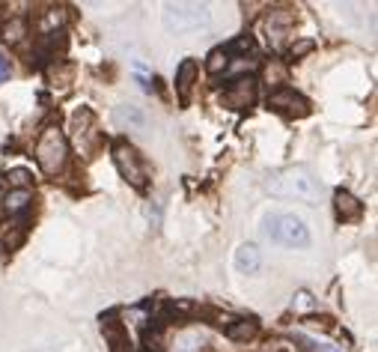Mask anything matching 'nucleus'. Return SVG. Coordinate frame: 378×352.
<instances>
[{
  "mask_svg": "<svg viewBox=\"0 0 378 352\" xmlns=\"http://www.w3.org/2000/svg\"><path fill=\"white\" fill-rule=\"evenodd\" d=\"M33 209V182L27 170H9L0 180V215L9 221H18L21 227L27 224Z\"/></svg>",
  "mask_w": 378,
  "mask_h": 352,
  "instance_id": "nucleus-1",
  "label": "nucleus"
},
{
  "mask_svg": "<svg viewBox=\"0 0 378 352\" xmlns=\"http://www.w3.org/2000/svg\"><path fill=\"white\" fill-rule=\"evenodd\" d=\"M266 188L277 197H286V200H301V203H319L322 197V185L319 180L313 176L307 168H283L268 176Z\"/></svg>",
  "mask_w": 378,
  "mask_h": 352,
  "instance_id": "nucleus-2",
  "label": "nucleus"
},
{
  "mask_svg": "<svg viewBox=\"0 0 378 352\" xmlns=\"http://www.w3.org/2000/svg\"><path fill=\"white\" fill-rule=\"evenodd\" d=\"M36 165H39L42 173H48V176H57V173L66 170L69 141H66V134H63L60 125L48 122L39 132V141H36Z\"/></svg>",
  "mask_w": 378,
  "mask_h": 352,
  "instance_id": "nucleus-3",
  "label": "nucleus"
},
{
  "mask_svg": "<svg viewBox=\"0 0 378 352\" xmlns=\"http://www.w3.org/2000/svg\"><path fill=\"white\" fill-rule=\"evenodd\" d=\"M262 230L271 242L283 248H310V227L295 212H271L262 221Z\"/></svg>",
  "mask_w": 378,
  "mask_h": 352,
  "instance_id": "nucleus-4",
  "label": "nucleus"
},
{
  "mask_svg": "<svg viewBox=\"0 0 378 352\" xmlns=\"http://www.w3.org/2000/svg\"><path fill=\"white\" fill-rule=\"evenodd\" d=\"M110 156H113V165H117L122 180L129 182L131 188H137V191H146V185H149L146 165H143V158L137 156V149L125 141V137H117V141L110 144Z\"/></svg>",
  "mask_w": 378,
  "mask_h": 352,
  "instance_id": "nucleus-5",
  "label": "nucleus"
},
{
  "mask_svg": "<svg viewBox=\"0 0 378 352\" xmlns=\"http://www.w3.org/2000/svg\"><path fill=\"white\" fill-rule=\"evenodd\" d=\"M209 24L206 4H167L164 6V27L173 33H191Z\"/></svg>",
  "mask_w": 378,
  "mask_h": 352,
  "instance_id": "nucleus-6",
  "label": "nucleus"
},
{
  "mask_svg": "<svg viewBox=\"0 0 378 352\" xmlns=\"http://www.w3.org/2000/svg\"><path fill=\"white\" fill-rule=\"evenodd\" d=\"M268 108L283 117H307L310 114V102L301 93H295V87H286V84H277L268 93Z\"/></svg>",
  "mask_w": 378,
  "mask_h": 352,
  "instance_id": "nucleus-7",
  "label": "nucleus"
},
{
  "mask_svg": "<svg viewBox=\"0 0 378 352\" xmlns=\"http://www.w3.org/2000/svg\"><path fill=\"white\" fill-rule=\"evenodd\" d=\"M221 102L233 111H247L250 105L256 102V78L254 75H242V78H233L230 84L223 87Z\"/></svg>",
  "mask_w": 378,
  "mask_h": 352,
  "instance_id": "nucleus-8",
  "label": "nucleus"
},
{
  "mask_svg": "<svg viewBox=\"0 0 378 352\" xmlns=\"http://www.w3.org/2000/svg\"><path fill=\"white\" fill-rule=\"evenodd\" d=\"M93 122H96V120H93V111H90V108L74 111V117H72V132H74V141H78L81 153H90V149L96 146V141H98Z\"/></svg>",
  "mask_w": 378,
  "mask_h": 352,
  "instance_id": "nucleus-9",
  "label": "nucleus"
},
{
  "mask_svg": "<svg viewBox=\"0 0 378 352\" xmlns=\"http://www.w3.org/2000/svg\"><path fill=\"white\" fill-rule=\"evenodd\" d=\"M197 72H200V66H197V60H191V57L182 60L179 69H176V96H179L182 105L191 102V90H194Z\"/></svg>",
  "mask_w": 378,
  "mask_h": 352,
  "instance_id": "nucleus-10",
  "label": "nucleus"
},
{
  "mask_svg": "<svg viewBox=\"0 0 378 352\" xmlns=\"http://www.w3.org/2000/svg\"><path fill=\"white\" fill-rule=\"evenodd\" d=\"M233 266H235V272H242V275H256L262 269V251H259V245H254V242L238 245L235 257H233Z\"/></svg>",
  "mask_w": 378,
  "mask_h": 352,
  "instance_id": "nucleus-11",
  "label": "nucleus"
},
{
  "mask_svg": "<svg viewBox=\"0 0 378 352\" xmlns=\"http://www.w3.org/2000/svg\"><path fill=\"white\" fill-rule=\"evenodd\" d=\"M334 209H337V218L346 221V224L358 221L363 215V203L351 191H346V188H339V191L334 194Z\"/></svg>",
  "mask_w": 378,
  "mask_h": 352,
  "instance_id": "nucleus-12",
  "label": "nucleus"
},
{
  "mask_svg": "<svg viewBox=\"0 0 378 352\" xmlns=\"http://www.w3.org/2000/svg\"><path fill=\"white\" fill-rule=\"evenodd\" d=\"M256 332H259V322L256 320H230L226 322V337H230V341H250V337H256Z\"/></svg>",
  "mask_w": 378,
  "mask_h": 352,
  "instance_id": "nucleus-13",
  "label": "nucleus"
},
{
  "mask_svg": "<svg viewBox=\"0 0 378 352\" xmlns=\"http://www.w3.org/2000/svg\"><path fill=\"white\" fill-rule=\"evenodd\" d=\"M113 117H117L119 125H129V129H146V114L134 105H119Z\"/></svg>",
  "mask_w": 378,
  "mask_h": 352,
  "instance_id": "nucleus-14",
  "label": "nucleus"
},
{
  "mask_svg": "<svg viewBox=\"0 0 378 352\" xmlns=\"http://www.w3.org/2000/svg\"><path fill=\"white\" fill-rule=\"evenodd\" d=\"M0 33H4V39H6L9 45H18V42L24 39V36H27V24H24L21 18H12V21H9Z\"/></svg>",
  "mask_w": 378,
  "mask_h": 352,
  "instance_id": "nucleus-15",
  "label": "nucleus"
},
{
  "mask_svg": "<svg viewBox=\"0 0 378 352\" xmlns=\"http://www.w3.org/2000/svg\"><path fill=\"white\" fill-rule=\"evenodd\" d=\"M206 66H209L211 75H221V72H226V66H230V54H226L223 48H215V51L209 54V63H206Z\"/></svg>",
  "mask_w": 378,
  "mask_h": 352,
  "instance_id": "nucleus-16",
  "label": "nucleus"
},
{
  "mask_svg": "<svg viewBox=\"0 0 378 352\" xmlns=\"http://www.w3.org/2000/svg\"><path fill=\"white\" fill-rule=\"evenodd\" d=\"M271 352H298V346L289 344V341H274L271 344Z\"/></svg>",
  "mask_w": 378,
  "mask_h": 352,
  "instance_id": "nucleus-17",
  "label": "nucleus"
},
{
  "mask_svg": "<svg viewBox=\"0 0 378 352\" xmlns=\"http://www.w3.org/2000/svg\"><path fill=\"white\" fill-rule=\"evenodd\" d=\"M9 78V60H6V54L0 51V81H6Z\"/></svg>",
  "mask_w": 378,
  "mask_h": 352,
  "instance_id": "nucleus-18",
  "label": "nucleus"
},
{
  "mask_svg": "<svg viewBox=\"0 0 378 352\" xmlns=\"http://www.w3.org/2000/svg\"><path fill=\"white\" fill-rule=\"evenodd\" d=\"M146 352H158V349H146Z\"/></svg>",
  "mask_w": 378,
  "mask_h": 352,
  "instance_id": "nucleus-19",
  "label": "nucleus"
},
{
  "mask_svg": "<svg viewBox=\"0 0 378 352\" xmlns=\"http://www.w3.org/2000/svg\"><path fill=\"white\" fill-rule=\"evenodd\" d=\"M30 352H39V349H30Z\"/></svg>",
  "mask_w": 378,
  "mask_h": 352,
  "instance_id": "nucleus-20",
  "label": "nucleus"
}]
</instances>
